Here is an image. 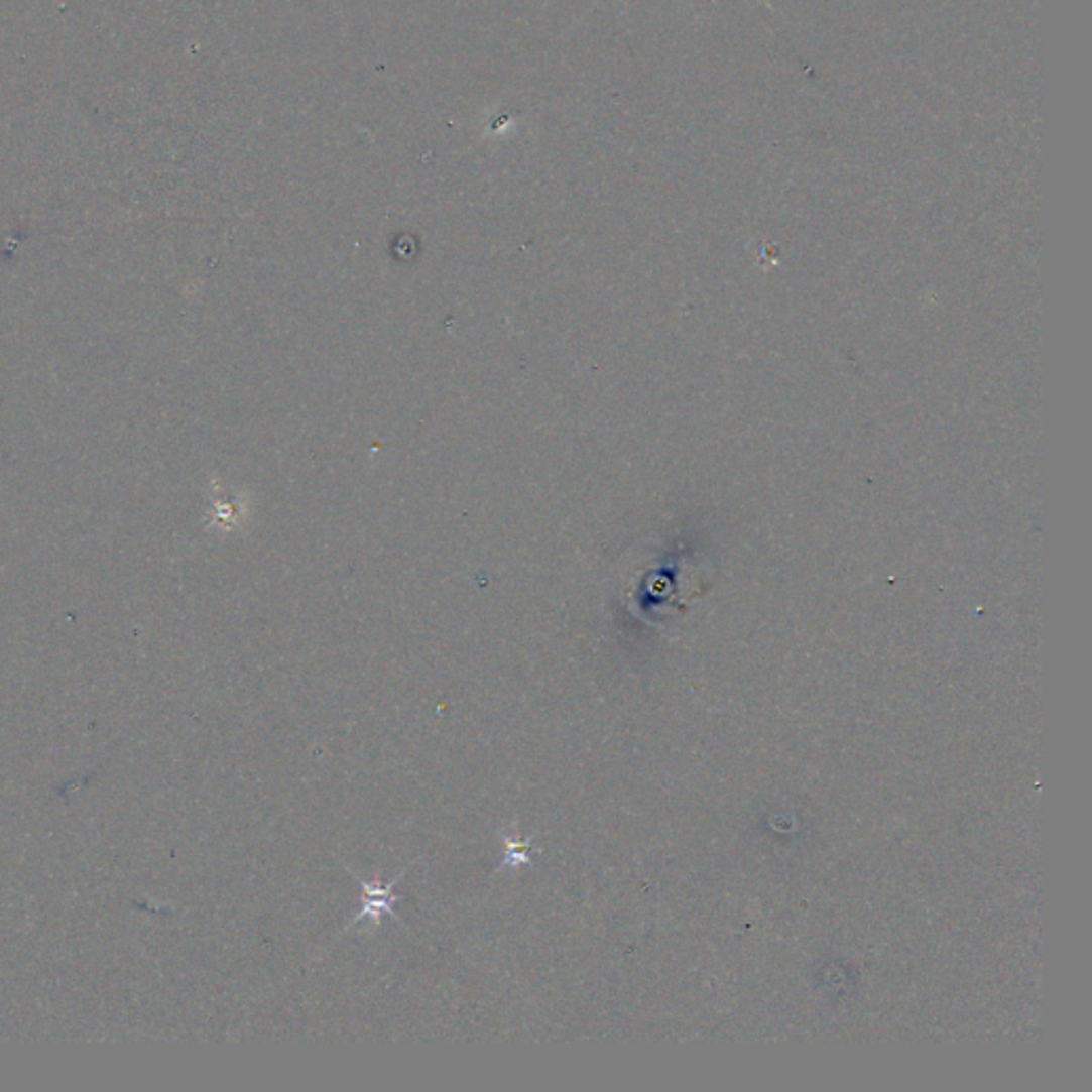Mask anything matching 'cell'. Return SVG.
Listing matches in <instances>:
<instances>
[{
    "mask_svg": "<svg viewBox=\"0 0 1092 1092\" xmlns=\"http://www.w3.org/2000/svg\"><path fill=\"white\" fill-rule=\"evenodd\" d=\"M502 841L506 845V851H504V860L502 864H499V868H516V866H527L531 864V839H525V841H512L506 832H502Z\"/></svg>",
    "mask_w": 1092,
    "mask_h": 1092,
    "instance_id": "obj_2",
    "label": "cell"
},
{
    "mask_svg": "<svg viewBox=\"0 0 1092 1092\" xmlns=\"http://www.w3.org/2000/svg\"><path fill=\"white\" fill-rule=\"evenodd\" d=\"M399 879H401V875L395 877L393 881H388V883L359 879V883L363 887L361 912L353 918V922H348L346 929H353V927H357V924H361L365 920H369L374 924V927H378L380 920L384 916H391V918L399 920L397 914H395V904L401 900V896L395 894V885H397Z\"/></svg>",
    "mask_w": 1092,
    "mask_h": 1092,
    "instance_id": "obj_1",
    "label": "cell"
}]
</instances>
